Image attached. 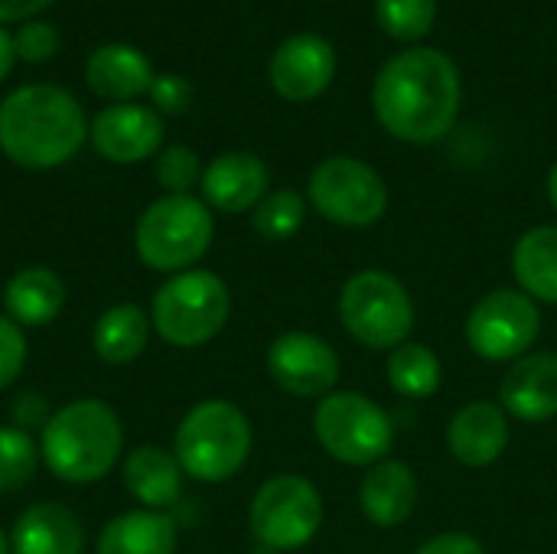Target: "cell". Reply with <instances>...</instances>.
Wrapping results in <instances>:
<instances>
[{
  "mask_svg": "<svg viewBox=\"0 0 557 554\" xmlns=\"http://www.w3.org/2000/svg\"><path fill=\"white\" fill-rule=\"evenodd\" d=\"M372 108L395 140L434 144L450 134L460 114V72L441 49H401L375 75Z\"/></svg>",
  "mask_w": 557,
  "mask_h": 554,
  "instance_id": "1",
  "label": "cell"
},
{
  "mask_svg": "<svg viewBox=\"0 0 557 554\" xmlns=\"http://www.w3.org/2000/svg\"><path fill=\"white\" fill-rule=\"evenodd\" d=\"M85 137V111L59 85H23L0 101V150L16 167H62L78 153Z\"/></svg>",
  "mask_w": 557,
  "mask_h": 554,
  "instance_id": "2",
  "label": "cell"
},
{
  "mask_svg": "<svg viewBox=\"0 0 557 554\" xmlns=\"http://www.w3.org/2000/svg\"><path fill=\"white\" fill-rule=\"evenodd\" d=\"M124 447V428L111 405L78 398L46 418L39 434V460L62 483H95L114 470Z\"/></svg>",
  "mask_w": 557,
  "mask_h": 554,
  "instance_id": "3",
  "label": "cell"
},
{
  "mask_svg": "<svg viewBox=\"0 0 557 554\" xmlns=\"http://www.w3.org/2000/svg\"><path fill=\"white\" fill-rule=\"evenodd\" d=\"M251 441L248 415L232 402L212 398L186 411L173 434V457L186 477L199 483H225L248 464Z\"/></svg>",
  "mask_w": 557,
  "mask_h": 554,
  "instance_id": "4",
  "label": "cell"
},
{
  "mask_svg": "<svg viewBox=\"0 0 557 554\" xmlns=\"http://www.w3.org/2000/svg\"><path fill=\"white\" fill-rule=\"evenodd\" d=\"M232 317L228 284L212 271L173 274L150 304V327L166 346L199 349L212 343Z\"/></svg>",
  "mask_w": 557,
  "mask_h": 554,
  "instance_id": "5",
  "label": "cell"
},
{
  "mask_svg": "<svg viewBox=\"0 0 557 554\" xmlns=\"http://www.w3.org/2000/svg\"><path fill=\"white\" fill-rule=\"evenodd\" d=\"M212 212L196 196H163L144 209L134 229L137 258L160 274H183L199 264L212 245Z\"/></svg>",
  "mask_w": 557,
  "mask_h": 554,
  "instance_id": "6",
  "label": "cell"
},
{
  "mask_svg": "<svg viewBox=\"0 0 557 554\" xmlns=\"http://www.w3.org/2000/svg\"><path fill=\"white\" fill-rule=\"evenodd\" d=\"M343 330L366 349L392 353L414 330V300L408 287L379 268L356 271L336 300Z\"/></svg>",
  "mask_w": 557,
  "mask_h": 554,
  "instance_id": "7",
  "label": "cell"
},
{
  "mask_svg": "<svg viewBox=\"0 0 557 554\" xmlns=\"http://www.w3.org/2000/svg\"><path fill=\"white\" fill-rule=\"evenodd\" d=\"M317 444L346 467H375L395 447L392 415L362 392H330L313 408Z\"/></svg>",
  "mask_w": 557,
  "mask_h": 554,
  "instance_id": "8",
  "label": "cell"
},
{
  "mask_svg": "<svg viewBox=\"0 0 557 554\" xmlns=\"http://www.w3.org/2000/svg\"><path fill=\"white\" fill-rule=\"evenodd\" d=\"M248 526L261 549L297 552L310 545L323 526V496L307 477H271L258 487L248 506Z\"/></svg>",
  "mask_w": 557,
  "mask_h": 554,
  "instance_id": "9",
  "label": "cell"
},
{
  "mask_svg": "<svg viewBox=\"0 0 557 554\" xmlns=\"http://www.w3.org/2000/svg\"><path fill=\"white\" fill-rule=\"evenodd\" d=\"M307 202L333 225L369 229L388 209V186L375 167L339 153L313 167L307 180Z\"/></svg>",
  "mask_w": 557,
  "mask_h": 554,
  "instance_id": "10",
  "label": "cell"
},
{
  "mask_svg": "<svg viewBox=\"0 0 557 554\" xmlns=\"http://www.w3.org/2000/svg\"><path fill=\"white\" fill-rule=\"evenodd\" d=\"M542 333L539 304L519 287H496L483 294L467 313V346L486 362H516L532 353Z\"/></svg>",
  "mask_w": 557,
  "mask_h": 554,
  "instance_id": "11",
  "label": "cell"
},
{
  "mask_svg": "<svg viewBox=\"0 0 557 554\" xmlns=\"http://www.w3.org/2000/svg\"><path fill=\"white\" fill-rule=\"evenodd\" d=\"M268 376L281 392L320 402L330 392H336L339 353L317 333L290 330L274 336V343L268 346Z\"/></svg>",
  "mask_w": 557,
  "mask_h": 554,
  "instance_id": "12",
  "label": "cell"
},
{
  "mask_svg": "<svg viewBox=\"0 0 557 554\" xmlns=\"http://www.w3.org/2000/svg\"><path fill=\"white\" fill-rule=\"evenodd\" d=\"M268 75L284 101H313L333 85L336 49L317 33H297L277 46Z\"/></svg>",
  "mask_w": 557,
  "mask_h": 554,
  "instance_id": "13",
  "label": "cell"
},
{
  "mask_svg": "<svg viewBox=\"0 0 557 554\" xmlns=\"http://www.w3.org/2000/svg\"><path fill=\"white\" fill-rule=\"evenodd\" d=\"M91 147L111 163H140L153 157L163 144V121L144 104H111L88 124Z\"/></svg>",
  "mask_w": 557,
  "mask_h": 554,
  "instance_id": "14",
  "label": "cell"
},
{
  "mask_svg": "<svg viewBox=\"0 0 557 554\" xmlns=\"http://www.w3.org/2000/svg\"><path fill=\"white\" fill-rule=\"evenodd\" d=\"M499 405L509 418L525 424H545L557 418V353L532 349L509 362L499 382Z\"/></svg>",
  "mask_w": 557,
  "mask_h": 554,
  "instance_id": "15",
  "label": "cell"
},
{
  "mask_svg": "<svg viewBox=\"0 0 557 554\" xmlns=\"http://www.w3.org/2000/svg\"><path fill=\"white\" fill-rule=\"evenodd\" d=\"M447 451L470 470L493 467L509 447V415L499 402H467L444 431Z\"/></svg>",
  "mask_w": 557,
  "mask_h": 554,
  "instance_id": "16",
  "label": "cell"
},
{
  "mask_svg": "<svg viewBox=\"0 0 557 554\" xmlns=\"http://www.w3.org/2000/svg\"><path fill=\"white\" fill-rule=\"evenodd\" d=\"M268 163L258 153L248 150H228L219 153L206 170H202V199L215 212H248L268 196Z\"/></svg>",
  "mask_w": 557,
  "mask_h": 554,
  "instance_id": "17",
  "label": "cell"
},
{
  "mask_svg": "<svg viewBox=\"0 0 557 554\" xmlns=\"http://www.w3.org/2000/svg\"><path fill=\"white\" fill-rule=\"evenodd\" d=\"M421 487L405 460H382L359 483V509L375 529H395L411 519Z\"/></svg>",
  "mask_w": 557,
  "mask_h": 554,
  "instance_id": "18",
  "label": "cell"
},
{
  "mask_svg": "<svg viewBox=\"0 0 557 554\" xmlns=\"http://www.w3.org/2000/svg\"><path fill=\"white\" fill-rule=\"evenodd\" d=\"M153 65L150 59L127 46V42H108V46H98L91 56H88V65H85V82L88 88L98 95V98H108L114 104H127L134 101L137 95H147L150 85H153Z\"/></svg>",
  "mask_w": 557,
  "mask_h": 554,
  "instance_id": "19",
  "label": "cell"
},
{
  "mask_svg": "<svg viewBox=\"0 0 557 554\" xmlns=\"http://www.w3.org/2000/svg\"><path fill=\"white\" fill-rule=\"evenodd\" d=\"M85 532L72 509L59 503H33L10 532V554H82Z\"/></svg>",
  "mask_w": 557,
  "mask_h": 554,
  "instance_id": "20",
  "label": "cell"
},
{
  "mask_svg": "<svg viewBox=\"0 0 557 554\" xmlns=\"http://www.w3.org/2000/svg\"><path fill=\"white\" fill-rule=\"evenodd\" d=\"M124 487L144 509L163 513L183 493V467L170 451L140 444L124 460Z\"/></svg>",
  "mask_w": 557,
  "mask_h": 554,
  "instance_id": "21",
  "label": "cell"
},
{
  "mask_svg": "<svg viewBox=\"0 0 557 554\" xmlns=\"http://www.w3.org/2000/svg\"><path fill=\"white\" fill-rule=\"evenodd\" d=\"M3 307L16 327H46L65 307V284L42 264L23 268L3 287Z\"/></svg>",
  "mask_w": 557,
  "mask_h": 554,
  "instance_id": "22",
  "label": "cell"
},
{
  "mask_svg": "<svg viewBox=\"0 0 557 554\" xmlns=\"http://www.w3.org/2000/svg\"><path fill=\"white\" fill-rule=\"evenodd\" d=\"M98 554H176V522L153 509L121 513L101 529Z\"/></svg>",
  "mask_w": 557,
  "mask_h": 554,
  "instance_id": "23",
  "label": "cell"
},
{
  "mask_svg": "<svg viewBox=\"0 0 557 554\" xmlns=\"http://www.w3.org/2000/svg\"><path fill=\"white\" fill-rule=\"evenodd\" d=\"M512 274L535 304H557V225H535L512 248Z\"/></svg>",
  "mask_w": 557,
  "mask_h": 554,
  "instance_id": "24",
  "label": "cell"
},
{
  "mask_svg": "<svg viewBox=\"0 0 557 554\" xmlns=\"http://www.w3.org/2000/svg\"><path fill=\"white\" fill-rule=\"evenodd\" d=\"M150 340V313H144L137 304H117L108 307L91 330V349L108 366H127L134 362Z\"/></svg>",
  "mask_w": 557,
  "mask_h": 554,
  "instance_id": "25",
  "label": "cell"
},
{
  "mask_svg": "<svg viewBox=\"0 0 557 554\" xmlns=\"http://www.w3.org/2000/svg\"><path fill=\"white\" fill-rule=\"evenodd\" d=\"M444 382V366L428 343H401L388 353V385L408 402L434 398Z\"/></svg>",
  "mask_w": 557,
  "mask_h": 554,
  "instance_id": "26",
  "label": "cell"
},
{
  "mask_svg": "<svg viewBox=\"0 0 557 554\" xmlns=\"http://www.w3.org/2000/svg\"><path fill=\"white\" fill-rule=\"evenodd\" d=\"M307 196L297 189H274L251 209V225L264 242H287L307 222Z\"/></svg>",
  "mask_w": 557,
  "mask_h": 554,
  "instance_id": "27",
  "label": "cell"
},
{
  "mask_svg": "<svg viewBox=\"0 0 557 554\" xmlns=\"http://www.w3.org/2000/svg\"><path fill=\"white\" fill-rule=\"evenodd\" d=\"M379 26L401 42H418L434 29L437 0H375Z\"/></svg>",
  "mask_w": 557,
  "mask_h": 554,
  "instance_id": "28",
  "label": "cell"
},
{
  "mask_svg": "<svg viewBox=\"0 0 557 554\" xmlns=\"http://www.w3.org/2000/svg\"><path fill=\"white\" fill-rule=\"evenodd\" d=\"M39 467V444L23 428H0V493L23 490Z\"/></svg>",
  "mask_w": 557,
  "mask_h": 554,
  "instance_id": "29",
  "label": "cell"
},
{
  "mask_svg": "<svg viewBox=\"0 0 557 554\" xmlns=\"http://www.w3.org/2000/svg\"><path fill=\"white\" fill-rule=\"evenodd\" d=\"M157 183L166 189V196H189L196 183H202V163L196 150L186 144H173L157 157Z\"/></svg>",
  "mask_w": 557,
  "mask_h": 554,
  "instance_id": "30",
  "label": "cell"
},
{
  "mask_svg": "<svg viewBox=\"0 0 557 554\" xmlns=\"http://www.w3.org/2000/svg\"><path fill=\"white\" fill-rule=\"evenodd\" d=\"M16 56L26 62H46L59 52V29L42 20H26L13 36Z\"/></svg>",
  "mask_w": 557,
  "mask_h": 554,
  "instance_id": "31",
  "label": "cell"
},
{
  "mask_svg": "<svg viewBox=\"0 0 557 554\" xmlns=\"http://www.w3.org/2000/svg\"><path fill=\"white\" fill-rule=\"evenodd\" d=\"M26 362V340L23 327H16L10 317H0V389L13 385Z\"/></svg>",
  "mask_w": 557,
  "mask_h": 554,
  "instance_id": "32",
  "label": "cell"
},
{
  "mask_svg": "<svg viewBox=\"0 0 557 554\" xmlns=\"http://www.w3.org/2000/svg\"><path fill=\"white\" fill-rule=\"evenodd\" d=\"M147 95L163 114H183L193 104V85L180 75H157Z\"/></svg>",
  "mask_w": 557,
  "mask_h": 554,
  "instance_id": "33",
  "label": "cell"
},
{
  "mask_svg": "<svg viewBox=\"0 0 557 554\" xmlns=\"http://www.w3.org/2000/svg\"><path fill=\"white\" fill-rule=\"evenodd\" d=\"M414 554H486V549L480 545V539L467 532H441L428 539L424 545H418Z\"/></svg>",
  "mask_w": 557,
  "mask_h": 554,
  "instance_id": "34",
  "label": "cell"
},
{
  "mask_svg": "<svg viewBox=\"0 0 557 554\" xmlns=\"http://www.w3.org/2000/svg\"><path fill=\"white\" fill-rule=\"evenodd\" d=\"M52 0H0V23H20L26 16H36Z\"/></svg>",
  "mask_w": 557,
  "mask_h": 554,
  "instance_id": "35",
  "label": "cell"
},
{
  "mask_svg": "<svg viewBox=\"0 0 557 554\" xmlns=\"http://www.w3.org/2000/svg\"><path fill=\"white\" fill-rule=\"evenodd\" d=\"M13 59H16V46H13V36L0 29V82L10 75L13 69Z\"/></svg>",
  "mask_w": 557,
  "mask_h": 554,
  "instance_id": "36",
  "label": "cell"
},
{
  "mask_svg": "<svg viewBox=\"0 0 557 554\" xmlns=\"http://www.w3.org/2000/svg\"><path fill=\"white\" fill-rule=\"evenodd\" d=\"M545 186H548V199H552V206L557 209V160H555V167L548 170V183H545Z\"/></svg>",
  "mask_w": 557,
  "mask_h": 554,
  "instance_id": "37",
  "label": "cell"
},
{
  "mask_svg": "<svg viewBox=\"0 0 557 554\" xmlns=\"http://www.w3.org/2000/svg\"><path fill=\"white\" fill-rule=\"evenodd\" d=\"M0 554H10V539L3 532H0Z\"/></svg>",
  "mask_w": 557,
  "mask_h": 554,
  "instance_id": "38",
  "label": "cell"
}]
</instances>
